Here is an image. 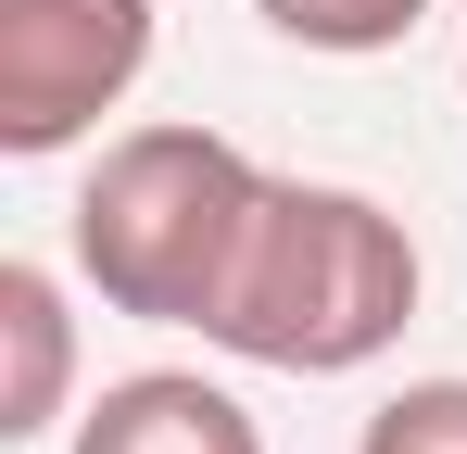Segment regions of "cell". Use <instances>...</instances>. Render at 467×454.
I'll return each instance as SVG.
<instances>
[{"label": "cell", "mask_w": 467, "mask_h": 454, "mask_svg": "<svg viewBox=\"0 0 467 454\" xmlns=\"http://www.w3.org/2000/svg\"><path fill=\"white\" fill-rule=\"evenodd\" d=\"M417 328V240L391 202L328 190V177H265V202L240 227V265L202 341L278 378H354Z\"/></svg>", "instance_id": "obj_1"}, {"label": "cell", "mask_w": 467, "mask_h": 454, "mask_svg": "<svg viewBox=\"0 0 467 454\" xmlns=\"http://www.w3.org/2000/svg\"><path fill=\"white\" fill-rule=\"evenodd\" d=\"M265 202V164L215 127H127V139H101V164L77 177V278L114 315H140V328H202L215 291H228L240 265V227Z\"/></svg>", "instance_id": "obj_2"}, {"label": "cell", "mask_w": 467, "mask_h": 454, "mask_svg": "<svg viewBox=\"0 0 467 454\" xmlns=\"http://www.w3.org/2000/svg\"><path fill=\"white\" fill-rule=\"evenodd\" d=\"M152 76V0H0V151L51 164Z\"/></svg>", "instance_id": "obj_3"}, {"label": "cell", "mask_w": 467, "mask_h": 454, "mask_svg": "<svg viewBox=\"0 0 467 454\" xmlns=\"http://www.w3.org/2000/svg\"><path fill=\"white\" fill-rule=\"evenodd\" d=\"M64 454H265V429H253V404L228 378L140 366V378H101L77 404V442Z\"/></svg>", "instance_id": "obj_4"}, {"label": "cell", "mask_w": 467, "mask_h": 454, "mask_svg": "<svg viewBox=\"0 0 467 454\" xmlns=\"http://www.w3.org/2000/svg\"><path fill=\"white\" fill-rule=\"evenodd\" d=\"M64 391H77V315L51 265H0V442H51L64 429Z\"/></svg>", "instance_id": "obj_5"}, {"label": "cell", "mask_w": 467, "mask_h": 454, "mask_svg": "<svg viewBox=\"0 0 467 454\" xmlns=\"http://www.w3.org/2000/svg\"><path fill=\"white\" fill-rule=\"evenodd\" d=\"M291 51H328V64H367V51H404L430 26V0H253Z\"/></svg>", "instance_id": "obj_6"}, {"label": "cell", "mask_w": 467, "mask_h": 454, "mask_svg": "<svg viewBox=\"0 0 467 454\" xmlns=\"http://www.w3.org/2000/svg\"><path fill=\"white\" fill-rule=\"evenodd\" d=\"M354 454H467V378H404L367 404Z\"/></svg>", "instance_id": "obj_7"}]
</instances>
